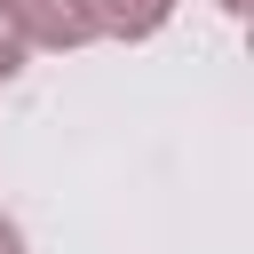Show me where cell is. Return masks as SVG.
I'll return each instance as SVG.
<instances>
[{"label": "cell", "mask_w": 254, "mask_h": 254, "mask_svg": "<svg viewBox=\"0 0 254 254\" xmlns=\"http://www.w3.org/2000/svg\"><path fill=\"white\" fill-rule=\"evenodd\" d=\"M0 254H24V230H16L8 214H0Z\"/></svg>", "instance_id": "3"}, {"label": "cell", "mask_w": 254, "mask_h": 254, "mask_svg": "<svg viewBox=\"0 0 254 254\" xmlns=\"http://www.w3.org/2000/svg\"><path fill=\"white\" fill-rule=\"evenodd\" d=\"M16 71H24V48H16L8 32H0V79H16Z\"/></svg>", "instance_id": "2"}, {"label": "cell", "mask_w": 254, "mask_h": 254, "mask_svg": "<svg viewBox=\"0 0 254 254\" xmlns=\"http://www.w3.org/2000/svg\"><path fill=\"white\" fill-rule=\"evenodd\" d=\"M214 8H222V16H246V8H254V0H214Z\"/></svg>", "instance_id": "4"}, {"label": "cell", "mask_w": 254, "mask_h": 254, "mask_svg": "<svg viewBox=\"0 0 254 254\" xmlns=\"http://www.w3.org/2000/svg\"><path fill=\"white\" fill-rule=\"evenodd\" d=\"M175 0H0V32L16 48H87V40H151Z\"/></svg>", "instance_id": "1"}]
</instances>
